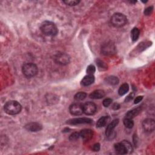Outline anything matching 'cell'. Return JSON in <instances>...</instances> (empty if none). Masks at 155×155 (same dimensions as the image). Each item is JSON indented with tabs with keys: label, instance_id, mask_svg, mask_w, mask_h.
I'll return each instance as SVG.
<instances>
[{
	"label": "cell",
	"instance_id": "cell-18",
	"mask_svg": "<svg viewBox=\"0 0 155 155\" xmlns=\"http://www.w3.org/2000/svg\"><path fill=\"white\" fill-rule=\"evenodd\" d=\"M105 82H106L107 84H109V85L115 86L119 83V80L116 76H110L106 78V79H105Z\"/></svg>",
	"mask_w": 155,
	"mask_h": 155
},
{
	"label": "cell",
	"instance_id": "cell-2",
	"mask_svg": "<svg viewBox=\"0 0 155 155\" xmlns=\"http://www.w3.org/2000/svg\"><path fill=\"white\" fill-rule=\"evenodd\" d=\"M4 109L8 114L15 115L20 113L22 107L21 104L16 101H9L6 103Z\"/></svg>",
	"mask_w": 155,
	"mask_h": 155
},
{
	"label": "cell",
	"instance_id": "cell-23",
	"mask_svg": "<svg viewBox=\"0 0 155 155\" xmlns=\"http://www.w3.org/2000/svg\"><path fill=\"white\" fill-rule=\"evenodd\" d=\"M124 125L127 128L131 129L133 127V125H134V122L132 121L131 119L125 118L124 119Z\"/></svg>",
	"mask_w": 155,
	"mask_h": 155
},
{
	"label": "cell",
	"instance_id": "cell-27",
	"mask_svg": "<svg viewBox=\"0 0 155 155\" xmlns=\"http://www.w3.org/2000/svg\"><path fill=\"white\" fill-rule=\"evenodd\" d=\"M86 71L88 75H93L96 71L95 67L93 65H90L87 67Z\"/></svg>",
	"mask_w": 155,
	"mask_h": 155
},
{
	"label": "cell",
	"instance_id": "cell-17",
	"mask_svg": "<svg viewBox=\"0 0 155 155\" xmlns=\"http://www.w3.org/2000/svg\"><path fill=\"white\" fill-rule=\"evenodd\" d=\"M140 111H141V107H136V109H134L127 113L125 116L127 118L132 119L133 118H135V116H136L138 115H139Z\"/></svg>",
	"mask_w": 155,
	"mask_h": 155
},
{
	"label": "cell",
	"instance_id": "cell-10",
	"mask_svg": "<svg viewBox=\"0 0 155 155\" xmlns=\"http://www.w3.org/2000/svg\"><path fill=\"white\" fill-rule=\"evenodd\" d=\"M143 127L147 132H152L155 129V122L152 119H146L143 122Z\"/></svg>",
	"mask_w": 155,
	"mask_h": 155
},
{
	"label": "cell",
	"instance_id": "cell-5",
	"mask_svg": "<svg viewBox=\"0 0 155 155\" xmlns=\"http://www.w3.org/2000/svg\"><path fill=\"white\" fill-rule=\"evenodd\" d=\"M116 52V48L112 42H107L101 47V53L105 56H111L115 55Z\"/></svg>",
	"mask_w": 155,
	"mask_h": 155
},
{
	"label": "cell",
	"instance_id": "cell-8",
	"mask_svg": "<svg viewBox=\"0 0 155 155\" xmlns=\"http://www.w3.org/2000/svg\"><path fill=\"white\" fill-rule=\"evenodd\" d=\"M69 111L72 115L80 116L83 113V105L76 103L71 105L69 107Z\"/></svg>",
	"mask_w": 155,
	"mask_h": 155
},
{
	"label": "cell",
	"instance_id": "cell-21",
	"mask_svg": "<svg viewBox=\"0 0 155 155\" xmlns=\"http://www.w3.org/2000/svg\"><path fill=\"white\" fill-rule=\"evenodd\" d=\"M139 30L138 28H133L131 32V37L133 41H136L138 40L139 37Z\"/></svg>",
	"mask_w": 155,
	"mask_h": 155
},
{
	"label": "cell",
	"instance_id": "cell-22",
	"mask_svg": "<svg viewBox=\"0 0 155 155\" xmlns=\"http://www.w3.org/2000/svg\"><path fill=\"white\" fill-rule=\"evenodd\" d=\"M96 64L98 66V69H99V70H101V71H104V70L107 69V65L105 64L104 61L100 60H98L96 61Z\"/></svg>",
	"mask_w": 155,
	"mask_h": 155
},
{
	"label": "cell",
	"instance_id": "cell-13",
	"mask_svg": "<svg viewBox=\"0 0 155 155\" xmlns=\"http://www.w3.org/2000/svg\"><path fill=\"white\" fill-rule=\"evenodd\" d=\"M119 123V119H115V120L113 121L108 126L106 129V130H105V135H106L107 137L109 136L110 134L113 132L115 128L117 126V125Z\"/></svg>",
	"mask_w": 155,
	"mask_h": 155
},
{
	"label": "cell",
	"instance_id": "cell-1",
	"mask_svg": "<svg viewBox=\"0 0 155 155\" xmlns=\"http://www.w3.org/2000/svg\"><path fill=\"white\" fill-rule=\"evenodd\" d=\"M41 30L46 36L54 37L57 35L58 32V28L55 23L51 21H44L41 26Z\"/></svg>",
	"mask_w": 155,
	"mask_h": 155
},
{
	"label": "cell",
	"instance_id": "cell-19",
	"mask_svg": "<svg viewBox=\"0 0 155 155\" xmlns=\"http://www.w3.org/2000/svg\"><path fill=\"white\" fill-rule=\"evenodd\" d=\"M109 116H103L98 119V121L96 122V126L98 127H103L105 125L107 124L109 121Z\"/></svg>",
	"mask_w": 155,
	"mask_h": 155
},
{
	"label": "cell",
	"instance_id": "cell-15",
	"mask_svg": "<svg viewBox=\"0 0 155 155\" xmlns=\"http://www.w3.org/2000/svg\"><path fill=\"white\" fill-rule=\"evenodd\" d=\"M105 93V91L102 90H96L94 91H93L90 95V98L91 99H95V100H98V99H101L103 97H104Z\"/></svg>",
	"mask_w": 155,
	"mask_h": 155
},
{
	"label": "cell",
	"instance_id": "cell-7",
	"mask_svg": "<svg viewBox=\"0 0 155 155\" xmlns=\"http://www.w3.org/2000/svg\"><path fill=\"white\" fill-rule=\"evenodd\" d=\"M97 107L95 103L88 102L83 105V112L87 115H93L96 112Z\"/></svg>",
	"mask_w": 155,
	"mask_h": 155
},
{
	"label": "cell",
	"instance_id": "cell-3",
	"mask_svg": "<svg viewBox=\"0 0 155 155\" xmlns=\"http://www.w3.org/2000/svg\"><path fill=\"white\" fill-rule=\"evenodd\" d=\"M22 71L24 75L27 78H31L36 76L38 73V67L33 63H26L24 64L22 68Z\"/></svg>",
	"mask_w": 155,
	"mask_h": 155
},
{
	"label": "cell",
	"instance_id": "cell-14",
	"mask_svg": "<svg viewBox=\"0 0 155 155\" xmlns=\"http://www.w3.org/2000/svg\"><path fill=\"white\" fill-rule=\"evenodd\" d=\"M95 81V77L93 75H88L82 79L81 84L84 86H89L92 84Z\"/></svg>",
	"mask_w": 155,
	"mask_h": 155
},
{
	"label": "cell",
	"instance_id": "cell-34",
	"mask_svg": "<svg viewBox=\"0 0 155 155\" xmlns=\"http://www.w3.org/2000/svg\"><path fill=\"white\" fill-rule=\"evenodd\" d=\"M120 105H119L118 103H115L113 105H112V109L115 110H117L119 109H120Z\"/></svg>",
	"mask_w": 155,
	"mask_h": 155
},
{
	"label": "cell",
	"instance_id": "cell-29",
	"mask_svg": "<svg viewBox=\"0 0 155 155\" xmlns=\"http://www.w3.org/2000/svg\"><path fill=\"white\" fill-rule=\"evenodd\" d=\"M153 6L149 7V8H147V9H145V11H144L145 15H147V16L151 15L152 13H153Z\"/></svg>",
	"mask_w": 155,
	"mask_h": 155
},
{
	"label": "cell",
	"instance_id": "cell-9",
	"mask_svg": "<svg viewBox=\"0 0 155 155\" xmlns=\"http://www.w3.org/2000/svg\"><path fill=\"white\" fill-rule=\"evenodd\" d=\"M93 122V120L91 119L87 118H80L70 119L67 122V124L70 125H77L82 124H91Z\"/></svg>",
	"mask_w": 155,
	"mask_h": 155
},
{
	"label": "cell",
	"instance_id": "cell-6",
	"mask_svg": "<svg viewBox=\"0 0 155 155\" xmlns=\"http://www.w3.org/2000/svg\"><path fill=\"white\" fill-rule=\"evenodd\" d=\"M55 62L60 65H67L70 62V56L65 53H58L55 55Z\"/></svg>",
	"mask_w": 155,
	"mask_h": 155
},
{
	"label": "cell",
	"instance_id": "cell-30",
	"mask_svg": "<svg viewBox=\"0 0 155 155\" xmlns=\"http://www.w3.org/2000/svg\"><path fill=\"white\" fill-rule=\"evenodd\" d=\"M112 102V100L110 98H106L103 101V105L105 107H108Z\"/></svg>",
	"mask_w": 155,
	"mask_h": 155
},
{
	"label": "cell",
	"instance_id": "cell-16",
	"mask_svg": "<svg viewBox=\"0 0 155 155\" xmlns=\"http://www.w3.org/2000/svg\"><path fill=\"white\" fill-rule=\"evenodd\" d=\"M115 149L116 152L119 154H125L127 153L125 147L122 142L116 144L115 145Z\"/></svg>",
	"mask_w": 155,
	"mask_h": 155
},
{
	"label": "cell",
	"instance_id": "cell-33",
	"mask_svg": "<svg viewBox=\"0 0 155 155\" xmlns=\"http://www.w3.org/2000/svg\"><path fill=\"white\" fill-rule=\"evenodd\" d=\"M143 96H139L136 98V99L135 100V102H134V103H135V104H138L139 102L143 100Z\"/></svg>",
	"mask_w": 155,
	"mask_h": 155
},
{
	"label": "cell",
	"instance_id": "cell-26",
	"mask_svg": "<svg viewBox=\"0 0 155 155\" xmlns=\"http://www.w3.org/2000/svg\"><path fill=\"white\" fill-rule=\"evenodd\" d=\"M63 2L67 6H75L78 4L80 1H78V0H66V1H64Z\"/></svg>",
	"mask_w": 155,
	"mask_h": 155
},
{
	"label": "cell",
	"instance_id": "cell-4",
	"mask_svg": "<svg viewBox=\"0 0 155 155\" xmlns=\"http://www.w3.org/2000/svg\"><path fill=\"white\" fill-rule=\"evenodd\" d=\"M111 23L113 26L116 27H121L127 23V18L124 14L116 13L112 15L111 18Z\"/></svg>",
	"mask_w": 155,
	"mask_h": 155
},
{
	"label": "cell",
	"instance_id": "cell-28",
	"mask_svg": "<svg viewBox=\"0 0 155 155\" xmlns=\"http://www.w3.org/2000/svg\"><path fill=\"white\" fill-rule=\"evenodd\" d=\"M80 137V133L78 132H74L69 137L70 140H76Z\"/></svg>",
	"mask_w": 155,
	"mask_h": 155
},
{
	"label": "cell",
	"instance_id": "cell-25",
	"mask_svg": "<svg viewBox=\"0 0 155 155\" xmlns=\"http://www.w3.org/2000/svg\"><path fill=\"white\" fill-rule=\"evenodd\" d=\"M122 143L124 145L125 149L127 150V153H130L132 152V150H133V148H132V146L131 145V144L127 141V140H123V141L122 142Z\"/></svg>",
	"mask_w": 155,
	"mask_h": 155
},
{
	"label": "cell",
	"instance_id": "cell-31",
	"mask_svg": "<svg viewBox=\"0 0 155 155\" xmlns=\"http://www.w3.org/2000/svg\"><path fill=\"white\" fill-rule=\"evenodd\" d=\"M134 97H135V93H131L130 94H129L126 97L125 100V101L126 102H130V101H131L133 99Z\"/></svg>",
	"mask_w": 155,
	"mask_h": 155
},
{
	"label": "cell",
	"instance_id": "cell-32",
	"mask_svg": "<svg viewBox=\"0 0 155 155\" xmlns=\"http://www.w3.org/2000/svg\"><path fill=\"white\" fill-rule=\"evenodd\" d=\"M93 150L94 152H98L100 150V144H95L93 147Z\"/></svg>",
	"mask_w": 155,
	"mask_h": 155
},
{
	"label": "cell",
	"instance_id": "cell-11",
	"mask_svg": "<svg viewBox=\"0 0 155 155\" xmlns=\"http://www.w3.org/2000/svg\"><path fill=\"white\" fill-rule=\"evenodd\" d=\"M25 129L27 131L36 132L41 130L43 129V126L38 122H30L25 125Z\"/></svg>",
	"mask_w": 155,
	"mask_h": 155
},
{
	"label": "cell",
	"instance_id": "cell-24",
	"mask_svg": "<svg viewBox=\"0 0 155 155\" xmlns=\"http://www.w3.org/2000/svg\"><path fill=\"white\" fill-rule=\"evenodd\" d=\"M86 96H87V94L85 92L81 91V92L78 93L75 95V99L76 101H82L85 99Z\"/></svg>",
	"mask_w": 155,
	"mask_h": 155
},
{
	"label": "cell",
	"instance_id": "cell-12",
	"mask_svg": "<svg viewBox=\"0 0 155 155\" xmlns=\"http://www.w3.org/2000/svg\"><path fill=\"white\" fill-rule=\"evenodd\" d=\"M80 135L84 140L89 141V140H90L93 138V131L90 129H84L81 131Z\"/></svg>",
	"mask_w": 155,
	"mask_h": 155
},
{
	"label": "cell",
	"instance_id": "cell-20",
	"mask_svg": "<svg viewBox=\"0 0 155 155\" xmlns=\"http://www.w3.org/2000/svg\"><path fill=\"white\" fill-rule=\"evenodd\" d=\"M129 90V86L127 84H123L122 85L119 87L118 90V93L120 96H123L128 92Z\"/></svg>",
	"mask_w": 155,
	"mask_h": 155
}]
</instances>
